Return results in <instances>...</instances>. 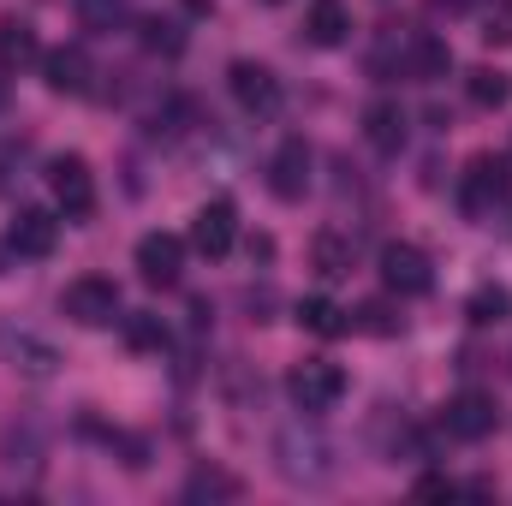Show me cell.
Returning <instances> with one entry per match:
<instances>
[{
  "mask_svg": "<svg viewBox=\"0 0 512 506\" xmlns=\"http://www.w3.org/2000/svg\"><path fill=\"white\" fill-rule=\"evenodd\" d=\"M239 495H245V483H239L233 471L203 465V471H191V477H185V501H239Z\"/></svg>",
  "mask_w": 512,
  "mask_h": 506,
  "instance_id": "obj_22",
  "label": "cell"
},
{
  "mask_svg": "<svg viewBox=\"0 0 512 506\" xmlns=\"http://www.w3.org/2000/svg\"><path fill=\"white\" fill-rule=\"evenodd\" d=\"M465 96H471V108L495 114V108L512 102V78L501 72V66H477V72H465Z\"/></svg>",
  "mask_w": 512,
  "mask_h": 506,
  "instance_id": "obj_20",
  "label": "cell"
},
{
  "mask_svg": "<svg viewBox=\"0 0 512 506\" xmlns=\"http://www.w3.org/2000/svg\"><path fill=\"white\" fill-rule=\"evenodd\" d=\"M36 60H42L36 30H30L24 18H6V24H0V72H24V66H36Z\"/></svg>",
  "mask_w": 512,
  "mask_h": 506,
  "instance_id": "obj_19",
  "label": "cell"
},
{
  "mask_svg": "<svg viewBox=\"0 0 512 506\" xmlns=\"http://www.w3.org/2000/svg\"><path fill=\"white\" fill-rule=\"evenodd\" d=\"M227 90L245 114H274L280 108V78L262 66V60H233L227 66Z\"/></svg>",
  "mask_w": 512,
  "mask_h": 506,
  "instance_id": "obj_9",
  "label": "cell"
},
{
  "mask_svg": "<svg viewBox=\"0 0 512 506\" xmlns=\"http://www.w3.org/2000/svg\"><path fill=\"white\" fill-rule=\"evenodd\" d=\"M0 352L12 358V370H24V376H36V381H48L60 370V352L42 334H30V328H0Z\"/></svg>",
  "mask_w": 512,
  "mask_h": 506,
  "instance_id": "obj_12",
  "label": "cell"
},
{
  "mask_svg": "<svg viewBox=\"0 0 512 506\" xmlns=\"http://www.w3.org/2000/svg\"><path fill=\"white\" fill-rule=\"evenodd\" d=\"M60 316L78 322V328H114L120 322V286L108 274H78L60 292Z\"/></svg>",
  "mask_w": 512,
  "mask_h": 506,
  "instance_id": "obj_2",
  "label": "cell"
},
{
  "mask_svg": "<svg viewBox=\"0 0 512 506\" xmlns=\"http://www.w3.org/2000/svg\"><path fill=\"white\" fill-rule=\"evenodd\" d=\"M399 72H405V78H417V84H435V78H447V72H453V48H447L441 36H411V42H405V54H399Z\"/></svg>",
  "mask_w": 512,
  "mask_h": 506,
  "instance_id": "obj_15",
  "label": "cell"
},
{
  "mask_svg": "<svg viewBox=\"0 0 512 506\" xmlns=\"http://www.w3.org/2000/svg\"><path fill=\"white\" fill-rule=\"evenodd\" d=\"M298 328L316 334V340H340V334H352V310H340L334 298H304L298 304Z\"/></svg>",
  "mask_w": 512,
  "mask_h": 506,
  "instance_id": "obj_18",
  "label": "cell"
},
{
  "mask_svg": "<svg viewBox=\"0 0 512 506\" xmlns=\"http://www.w3.org/2000/svg\"><path fill=\"white\" fill-rule=\"evenodd\" d=\"M262 6H280V0H262Z\"/></svg>",
  "mask_w": 512,
  "mask_h": 506,
  "instance_id": "obj_31",
  "label": "cell"
},
{
  "mask_svg": "<svg viewBox=\"0 0 512 506\" xmlns=\"http://www.w3.org/2000/svg\"><path fill=\"white\" fill-rule=\"evenodd\" d=\"M352 328H364V334H399L405 322H399V316H393L387 304H364V310L352 316Z\"/></svg>",
  "mask_w": 512,
  "mask_h": 506,
  "instance_id": "obj_28",
  "label": "cell"
},
{
  "mask_svg": "<svg viewBox=\"0 0 512 506\" xmlns=\"http://www.w3.org/2000/svg\"><path fill=\"white\" fill-rule=\"evenodd\" d=\"M48 191H54L66 221H90L96 215V173H90L84 155H54L48 161Z\"/></svg>",
  "mask_w": 512,
  "mask_h": 506,
  "instance_id": "obj_4",
  "label": "cell"
},
{
  "mask_svg": "<svg viewBox=\"0 0 512 506\" xmlns=\"http://www.w3.org/2000/svg\"><path fill=\"white\" fill-rule=\"evenodd\" d=\"M310 143L304 137H286L274 155H268V191L280 197V203H298L304 191H310Z\"/></svg>",
  "mask_w": 512,
  "mask_h": 506,
  "instance_id": "obj_7",
  "label": "cell"
},
{
  "mask_svg": "<svg viewBox=\"0 0 512 506\" xmlns=\"http://www.w3.org/2000/svg\"><path fill=\"white\" fill-rule=\"evenodd\" d=\"M507 310H512V292H507V286H495V280H489V286H477V292H471V304H465V316H471L477 328L501 322Z\"/></svg>",
  "mask_w": 512,
  "mask_h": 506,
  "instance_id": "obj_23",
  "label": "cell"
},
{
  "mask_svg": "<svg viewBox=\"0 0 512 506\" xmlns=\"http://www.w3.org/2000/svg\"><path fill=\"white\" fill-rule=\"evenodd\" d=\"M78 24L96 30V36H108V30L126 24V0H78Z\"/></svg>",
  "mask_w": 512,
  "mask_h": 506,
  "instance_id": "obj_24",
  "label": "cell"
},
{
  "mask_svg": "<svg viewBox=\"0 0 512 506\" xmlns=\"http://www.w3.org/2000/svg\"><path fill=\"white\" fill-rule=\"evenodd\" d=\"M274 465H280V477H286V483L316 489V483H328V477H334V447H328L316 429H286V435L274 441Z\"/></svg>",
  "mask_w": 512,
  "mask_h": 506,
  "instance_id": "obj_1",
  "label": "cell"
},
{
  "mask_svg": "<svg viewBox=\"0 0 512 506\" xmlns=\"http://www.w3.org/2000/svg\"><path fill=\"white\" fill-rule=\"evenodd\" d=\"M364 137L376 155H399L405 149V108L399 102H370L364 108Z\"/></svg>",
  "mask_w": 512,
  "mask_h": 506,
  "instance_id": "obj_16",
  "label": "cell"
},
{
  "mask_svg": "<svg viewBox=\"0 0 512 506\" xmlns=\"http://www.w3.org/2000/svg\"><path fill=\"white\" fill-rule=\"evenodd\" d=\"M382 286L387 292H399V298H423L429 286H435V268H429V256L417 251V245H387L382 251Z\"/></svg>",
  "mask_w": 512,
  "mask_h": 506,
  "instance_id": "obj_8",
  "label": "cell"
},
{
  "mask_svg": "<svg viewBox=\"0 0 512 506\" xmlns=\"http://www.w3.org/2000/svg\"><path fill=\"white\" fill-rule=\"evenodd\" d=\"M90 54L72 42V48H54V54H42V78H48V90L54 96H84L90 90Z\"/></svg>",
  "mask_w": 512,
  "mask_h": 506,
  "instance_id": "obj_13",
  "label": "cell"
},
{
  "mask_svg": "<svg viewBox=\"0 0 512 506\" xmlns=\"http://www.w3.org/2000/svg\"><path fill=\"white\" fill-rule=\"evenodd\" d=\"M137 274H143L149 286H179V274H185V239H173V233H143V239H137Z\"/></svg>",
  "mask_w": 512,
  "mask_h": 506,
  "instance_id": "obj_10",
  "label": "cell"
},
{
  "mask_svg": "<svg viewBox=\"0 0 512 506\" xmlns=\"http://www.w3.org/2000/svg\"><path fill=\"white\" fill-rule=\"evenodd\" d=\"M417 495H423V501H453V495H459V483H453V477H441V471H429V477H417Z\"/></svg>",
  "mask_w": 512,
  "mask_h": 506,
  "instance_id": "obj_29",
  "label": "cell"
},
{
  "mask_svg": "<svg viewBox=\"0 0 512 506\" xmlns=\"http://www.w3.org/2000/svg\"><path fill=\"white\" fill-rule=\"evenodd\" d=\"M483 42L489 48H507L512 42V0H489L483 6Z\"/></svg>",
  "mask_w": 512,
  "mask_h": 506,
  "instance_id": "obj_27",
  "label": "cell"
},
{
  "mask_svg": "<svg viewBox=\"0 0 512 506\" xmlns=\"http://www.w3.org/2000/svg\"><path fill=\"white\" fill-rule=\"evenodd\" d=\"M495 423H501V405H495L489 393H477V387L453 393V399H447V411H441V429H447L453 441H489V435H495Z\"/></svg>",
  "mask_w": 512,
  "mask_h": 506,
  "instance_id": "obj_6",
  "label": "cell"
},
{
  "mask_svg": "<svg viewBox=\"0 0 512 506\" xmlns=\"http://www.w3.org/2000/svg\"><path fill=\"white\" fill-rule=\"evenodd\" d=\"M507 191H512V167L501 155H471V161H465V173H459V209H465L471 221L489 215Z\"/></svg>",
  "mask_w": 512,
  "mask_h": 506,
  "instance_id": "obj_5",
  "label": "cell"
},
{
  "mask_svg": "<svg viewBox=\"0 0 512 506\" xmlns=\"http://www.w3.org/2000/svg\"><path fill=\"white\" fill-rule=\"evenodd\" d=\"M143 48L149 54H179L185 48V30L173 18H143Z\"/></svg>",
  "mask_w": 512,
  "mask_h": 506,
  "instance_id": "obj_26",
  "label": "cell"
},
{
  "mask_svg": "<svg viewBox=\"0 0 512 506\" xmlns=\"http://www.w3.org/2000/svg\"><path fill=\"white\" fill-rule=\"evenodd\" d=\"M441 6H447V12H483L489 0H441Z\"/></svg>",
  "mask_w": 512,
  "mask_h": 506,
  "instance_id": "obj_30",
  "label": "cell"
},
{
  "mask_svg": "<svg viewBox=\"0 0 512 506\" xmlns=\"http://www.w3.org/2000/svg\"><path fill=\"white\" fill-rule=\"evenodd\" d=\"M233 239H239V209H233L227 197H215V203H203V209L191 215V245L203 256H227Z\"/></svg>",
  "mask_w": 512,
  "mask_h": 506,
  "instance_id": "obj_11",
  "label": "cell"
},
{
  "mask_svg": "<svg viewBox=\"0 0 512 506\" xmlns=\"http://www.w3.org/2000/svg\"><path fill=\"white\" fill-rule=\"evenodd\" d=\"M126 346L131 352H161V346H167L161 316H126Z\"/></svg>",
  "mask_w": 512,
  "mask_h": 506,
  "instance_id": "obj_25",
  "label": "cell"
},
{
  "mask_svg": "<svg viewBox=\"0 0 512 506\" xmlns=\"http://www.w3.org/2000/svg\"><path fill=\"white\" fill-rule=\"evenodd\" d=\"M310 268H316L322 280H346V274H352V239L316 233V239H310Z\"/></svg>",
  "mask_w": 512,
  "mask_h": 506,
  "instance_id": "obj_21",
  "label": "cell"
},
{
  "mask_svg": "<svg viewBox=\"0 0 512 506\" xmlns=\"http://www.w3.org/2000/svg\"><path fill=\"white\" fill-rule=\"evenodd\" d=\"M346 36H352V12L340 0H316L310 18H304V42L310 48H340Z\"/></svg>",
  "mask_w": 512,
  "mask_h": 506,
  "instance_id": "obj_17",
  "label": "cell"
},
{
  "mask_svg": "<svg viewBox=\"0 0 512 506\" xmlns=\"http://www.w3.org/2000/svg\"><path fill=\"white\" fill-rule=\"evenodd\" d=\"M54 239H60V221H54L48 209H18V215H12V227H6L12 256H48V251H54Z\"/></svg>",
  "mask_w": 512,
  "mask_h": 506,
  "instance_id": "obj_14",
  "label": "cell"
},
{
  "mask_svg": "<svg viewBox=\"0 0 512 506\" xmlns=\"http://www.w3.org/2000/svg\"><path fill=\"white\" fill-rule=\"evenodd\" d=\"M286 393H292V405H298L304 417H322V411L340 405V393H346V370L328 364V358H304V364H292Z\"/></svg>",
  "mask_w": 512,
  "mask_h": 506,
  "instance_id": "obj_3",
  "label": "cell"
}]
</instances>
